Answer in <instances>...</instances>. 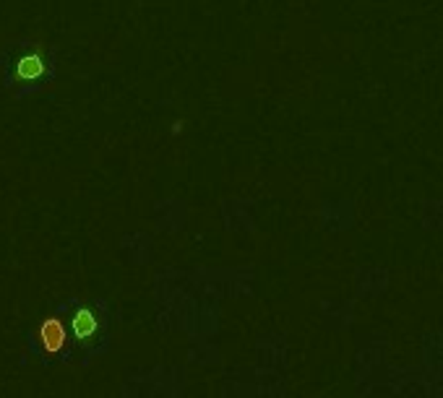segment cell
<instances>
[{
    "mask_svg": "<svg viewBox=\"0 0 443 398\" xmlns=\"http://www.w3.org/2000/svg\"><path fill=\"white\" fill-rule=\"evenodd\" d=\"M40 341H42V349L44 352H60V349L66 347V325L58 321V318H47V321L40 325Z\"/></svg>",
    "mask_w": 443,
    "mask_h": 398,
    "instance_id": "cell-1",
    "label": "cell"
},
{
    "mask_svg": "<svg viewBox=\"0 0 443 398\" xmlns=\"http://www.w3.org/2000/svg\"><path fill=\"white\" fill-rule=\"evenodd\" d=\"M73 333H76V339H92L94 333H97V318H94L92 310H86L81 307L76 315H73Z\"/></svg>",
    "mask_w": 443,
    "mask_h": 398,
    "instance_id": "cell-2",
    "label": "cell"
},
{
    "mask_svg": "<svg viewBox=\"0 0 443 398\" xmlns=\"http://www.w3.org/2000/svg\"><path fill=\"white\" fill-rule=\"evenodd\" d=\"M40 70H42L40 58H26L24 63H21V76L24 78H37L40 76Z\"/></svg>",
    "mask_w": 443,
    "mask_h": 398,
    "instance_id": "cell-3",
    "label": "cell"
}]
</instances>
